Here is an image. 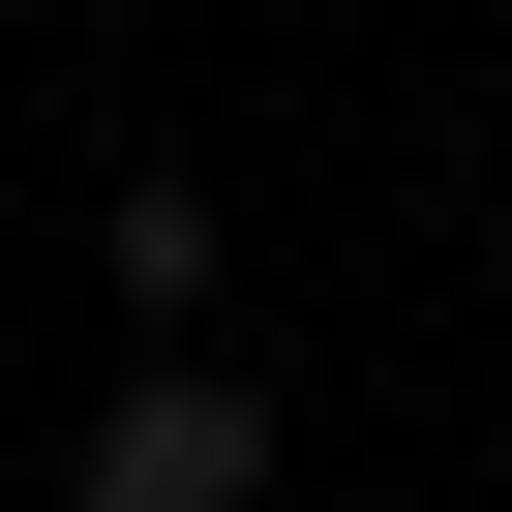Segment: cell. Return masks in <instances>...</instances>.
Masks as SVG:
<instances>
[{"label":"cell","instance_id":"obj_3","mask_svg":"<svg viewBox=\"0 0 512 512\" xmlns=\"http://www.w3.org/2000/svg\"><path fill=\"white\" fill-rule=\"evenodd\" d=\"M482 241H512V211H482Z\"/></svg>","mask_w":512,"mask_h":512},{"label":"cell","instance_id":"obj_2","mask_svg":"<svg viewBox=\"0 0 512 512\" xmlns=\"http://www.w3.org/2000/svg\"><path fill=\"white\" fill-rule=\"evenodd\" d=\"M91 272H121L151 362H211V181H121V211H91Z\"/></svg>","mask_w":512,"mask_h":512},{"label":"cell","instance_id":"obj_1","mask_svg":"<svg viewBox=\"0 0 512 512\" xmlns=\"http://www.w3.org/2000/svg\"><path fill=\"white\" fill-rule=\"evenodd\" d=\"M61 512H272V392L241 362H121L91 452H61Z\"/></svg>","mask_w":512,"mask_h":512}]
</instances>
